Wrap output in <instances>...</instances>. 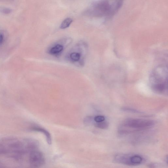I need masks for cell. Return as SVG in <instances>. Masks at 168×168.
Wrapping results in <instances>:
<instances>
[{"mask_svg": "<svg viewBox=\"0 0 168 168\" xmlns=\"http://www.w3.org/2000/svg\"><path fill=\"white\" fill-rule=\"evenodd\" d=\"M154 124L155 122L154 121L138 118L127 119L123 123L125 127L139 130L147 129L154 126Z\"/></svg>", "mask_w": 168, "mask_h": 168, "instance_id": "3", "label": "cell"}, {"mask_svg": "<svg viewBox=\"0 0 168 168\" xmlns=\"http://www.w3.org/2000/svg\"><path fill=\"white\" fill-rule=\"evenodd\" d=\"M150 86L152 91L161 95L167 94V66L161 65L155 67L149 77Z\"/></svg>", "mask_w": 168, "mask_h": 168, "instance_id": "1", "label": "cell"}, {"mask_svg": "<svg viewBox=\"0 0 168 168\" xmlns=\"http://www.w3.org/2000/svg\"><path fill=\"white\" fill-rule=\"evenodd\" d=\"M33 131L42 132L45 136L47 142L49 145L52 144V138L50 133L44 128L39 126H33L31 129Z\"/></svg>", "mask_w": 168, "mask_h": 168, "instance_id": "7", "label": "cell"}, {"mask_svg": "<svg viewBox=\"0 0 168 168\" xmlns=\"http://www.w3.org/2000/svg\"><path fill=\"white\" fill-rule=\"evenodd\" d=\"M110 6V12L109 17L114 15L121 7L123 0H110L108 1Z\"/></svg>", "mask_w": 168, "mask_h": 168, "instance_id": "6", "label": "cell"}, {"mask_svg": "<svg viewBox=\"0 0 168 168\" xmlns=\"http://www.w3.org/2000/svg\"><path fill=\"white\" fill-rule=\"evenodd\" d=\"M81 54L77 52H73L70 55V58L74 62H77L80 60Z\"/></svg>", "mask_w": 168, "mask_h": 168, "instance_id": "10", "label": "cell"}, {"mask_svg": "<svg viewBox=\"0 0 168 168\" xmlns=\"http://www.w3.org/2000/svg\"><path fill=\"white\" fill-rule=\"evenodd\" d=\"M110 12V6L108 0H101L93 3L85 14L93 17H109Z\"/></svg>", "mask_w": 168, "mask_h": 168, "instance_id": "2", "label": "cell"}, {"mask_svg": "<svg viewBox=\"0 0 168 168\" xmlns=\"http://www.w3.org/2000/svg\"><path fill=\"white\" fill-rule=\"evenodd\" d=\"M63 46L61 44H57L49 49V53L53 55H59L63 51Z\"/></svg>", "mask_w": 168, "mask_h": 168, "instance_id": "8", "label": "cell"}, {"mask_svg": "<svg viewBox=\"0 0 168 168\" xmlns=\"http://www.w3.org/2000/svg\"><path fill=\"white\" fill-rule=\"evenodd\" d=\"M116 161L128 165H137L142 163L143 161L142 157L139 155H118L116 157Z\"/></svg>", "mask_w": 168, "mask_h": 168, "instance_id": "5", "label": "cell"}, {"mask_svg": "<svg viewBox=\"0 0 168 168\" xmlns=\"http://www.w3.org/2000/svg\"><path fill=\"white\" fill-rule=\"evenodd\" d=\"M123 111H126L127 112H131L132 113H141L140 112L138 111V110H137L134 109H131L130 108H123Z\"/></svg>", "mask_w": 168, "mask_h": 168, "instance_id": "14", "label": "cell"}, {"mask_svg": "<svg viewBox=\"0 0 168 168\" xmlns=\"http://www.w3.org/2000/svg\"><path fill=\"white\" fill-rule=\"evenodd\" d=\"M95 126L97 127L102 129H105L107 128L109 126L108 123L105 121L102 122H96Z\"/></svg>", "mask_w": 168, "mask_h": 168, "instance_id": "11", "label": "cell"}, {"mask_svg": "<svg viewBox=\"0 0 168 168\" xmlns=\"http://www.w3.org/2000/svg\"><path fill=\"white\" fill-rule=\"evenodd\" d=\"M73 20L71 18H66L62 23L60 27L62 29H66L70 26Z\"/></svg>", "mask_w": 168, "mask_h": 168, "instance_id": "9", "label": "cell"}, {"mask_svg": "<svg viewBox=\"0 0 168 168\" xmlns=\"http://www.w3.org/2000/svg\"><path fill=\"white\" fill-rule=\"evenodd\" d=\"M94 120L96 122H101L105 121V118L103 116L98 115L94 118Z\"/></svg>", "mask_w": 168, "mask_h": 168, "instance_id": "12", "label": "cell"}, {"mask_svg": "<svg viewBox=\"0 0 168 168\" xmlns=\"http://www.w3.org/2000/svg\"><path fill=\"white\" fill-rule=\"evenodd\" d=\"M4 41V37L3 34L0 33V46H1Z\"/></svg>", "mask_w": 168, "mask_h": 168, "instance_id": "15", "label": "cell"}, {"mask_svg": "<svg viewBox=\"0 0 168 168\" xmlns=\"http://www.w3.org/2000/svg\"><path fill=\"white\" fill-rule=\"evenodd\" d=\"M30 167L38 168L45 163V158L43 153L37 150H34L31 153L29 157Z\"/></svg>", "mask_w": 168, "mask_h": 168, "instance_id": "4", "label": "cell"}, {"mask_svg": "<svg viewBox=\"0 0 168 168\" xmlns=\"http://www.w3.org/2000/svg\"><path fill=\"white\" fill-rule=\"evenodd\" d=\"M11 10L8 8H0V12L4 14H9L11 13Z\"/></svg>", "mask_w": 168, "mask_h": 168, "instance_id": "13", "label": "cell"}]
</instances>
